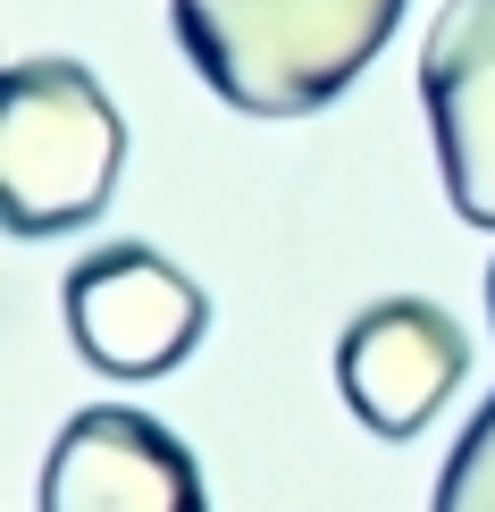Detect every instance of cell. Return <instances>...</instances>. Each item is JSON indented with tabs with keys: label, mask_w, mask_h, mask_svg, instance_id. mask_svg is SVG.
Returning a JSON list of instances; mask_svg holds the SVG:
<instances>
[{
	"label": "cell",
	"mask_w": 495,
	"mask_h": 512,
	"mask_svg": "<svg viewBox=\"0 0 495 512\" xmlns=\"http://www.w3.org/2000/svg\"><path fill=\"white\" fill-rule=\"evenodd\" d=\"M462 378H470V336L428 294H386V303L353 311V328L336 336V387L353 403V420L378 437H420Z\"/></svg>",
	"instance_id": "4"
},
{
	"label": "cell",
	"mask_w": 495,
	"mask_h": 512,
	"mask_svg": "<svg viewBox=\"0 0 495 512\" xmlns=\"http://www.w3.org/2000/svg\"><path fill=\"white\" fill-rule=\"evenodd\" d=\"M42 512H210V487L177 429L126 403H93L42 454Z\"/></svg>",
	"instance_id": "5"
},
{
	"label": "cell",
	"mask_w": 495,
	"mask_h": 512,
	"mask_svg": "<svg viewBox=\"0 0 495 512\" xmlns=\"http://www.w3.org/2000/svg\"><path fill=\"white\" fill-rule=\"evenodd\" d=\"M126 168V118L76 59H9L0 76V219L17 236H68L101 219Z\"/></svg>",
	"instance_id": "2"
},
{
	"label": "cell",
	"mask_w": 495,
	"mask_h": 512,
	"mask_svg": "<svg viewBox=\"0 0 495 512\" xmlns=\"http://www.w3.org/2000/svg\"><path fill=\"white\" fill-rule=\"evenodd\" d=\"M202 286L152 244H101L68 269V336L110 378H160L202 345Z\"/></svg>",
	"instance_id": "3"
},
{
	"label": "cell",
	"mask_w": 495,
	"mask_h": 512,
	"mask_svg": "<svg viewBox=\"0 0 495 512\" xmlns=\"http://www.w3.org/2000/svg\"><path fill=\"white\" fill-rule=\"evenodd\" d=\"M428 512H495V395L479 403V420L454 437V454H445V471H437Z\"/></svg>",
	"instance_id": "7"
},
{
	"label": "cell",
	"mask_w": 495,
	"mask_h": 512,
	"mask_svg": "<svg viewBox=\"0 0 495 512\" xmlns=\"http://www.w3.org/2000/svg\"><path fill=\"white\" fill-rule=\"evenodd\" d=\"M487 311H495V269H487Z\"/></svg>",
	"instance_id": "8"
},
{
	"label": "cell",
	"mask_w": 495,
	"mask_h": 512,
	"mask_svg": "<svg viewBox=\"0 0 495 512\" xmlns=\"http://www.w3.org/2000/svg\"><path fill=\"white\" fill-rule=\"evenodd\" d=\"M168 17L227 110L303 118L386 51L403 0H168Z\"/></svg>",
	"instance_id": "1"
},
{
	"label": "cell",
	"mask_w": 495,
	"mask_h": 512,
	"mask_svg": "<svg viewBox=\"0 0 495 512\" xmlns=\"http://www.w3.org/2000/svg\"><path fill=\"white\" fill-rule=\"evenodd\" d=\"M420 110L437 135L445 194L495 236V0H445L420 42Z\"/></svg>",
	"instance_id": "6"
}]
</instances>
